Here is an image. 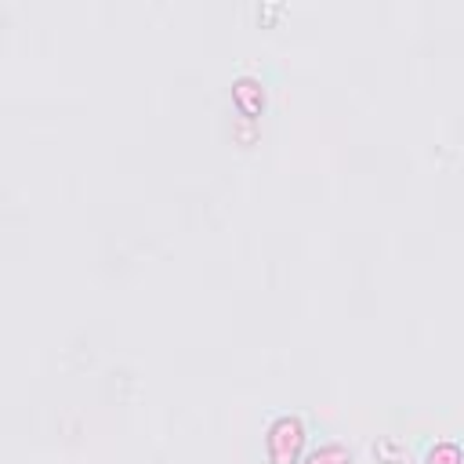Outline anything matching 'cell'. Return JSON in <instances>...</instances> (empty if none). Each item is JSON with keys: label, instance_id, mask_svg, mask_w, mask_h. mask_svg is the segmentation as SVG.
Masks as SVG:
<instances>
[{"label": "cell", "instance_id": "cell-1", "mask_svg": "<svg viewBox=\"0 0 464 464\" xmlns=\"http://www.w3.org/2000/svg\"><path fill=\"white\" fill-rule=\"evenodd\" d=\"M301 442H304V428H301V420L290 417V413H279V417L268 424V431H265V450H268L272 464H294Z\"/></svg>", "mask_w": 464, "mask_h": 464}, {"label": "cell", "instance_id": "cell-2", "mask_svg": "<svg viewBox=\"0 0 464 464\" xmlns=\"http://www.w3.org/2000/svg\"><path fill=\"white\" fill-rule=\"evenodd\" d=\"M301 464H352V453L341 442H323V446L308 450V457Z\"/></svg>", "mask_w": 464, "mask_h": 464}]
</instances>
